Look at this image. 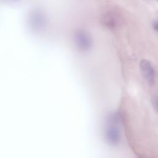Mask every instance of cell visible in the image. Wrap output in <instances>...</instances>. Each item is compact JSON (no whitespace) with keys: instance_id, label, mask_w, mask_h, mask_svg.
Wrapping results in <instances>:
<instances>
[{"instance_id":"7a4b0ae2","label":"cell","mask_w":158,"mask_h":158,"mask_svg":"<svg viewBox=\"0 0 158 158\" xmlns=\"http://www.w3.org/2000/svg\"><path fill=\"white\" fill-rule=\"evenodd\" d=\"M106 136L108 142L111 144H116L120 139V134L118 128L113 125H110L107 128Z\"/></svg>"},{"instance_id":"3957f363","label":"cell","mask_w":158,"mask_h":158,"mask_svg":"<svg viewBox=\"0 0 158 158\" xmlns=\"http://www.w3.org/2000/svg\"><path fill=\"white\" fill-rule=\"evenodd\" d=\"M152 27H153V29L156 31L158 32V20L154 22V23L152 24Z\"/></svg>"},{"instance_id":"6da1fadb","label":"cell","mask_w":158,"mask_h":158,"mask_svg":"<svg viewBox=\"0 0 158 158\" xmlns=\"http://www.w3.org/2000/svg\"><path fill=\"white\" fill-rule=\"evenodd\" d=\"M141 72L143 77L148 81V83L152 85L155 80V70L151 63L148 60H142L140 63Z\"/></svg>"}]
</instances>
